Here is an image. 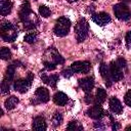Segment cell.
<instances>
[{
    "label": "cell",
    "mask_w": 131,
    "mask_h": 131,
    "mask_svg": "<svg viewBox=\"0 0 131 131\" xmlns=\"http://www.w3.org/2000/svg\"><path fill=\"white\" fill-rule=\"evenodd\" d=\"M18 16L24 26V29L26 30H33L39 24V19L35 12L31 10V6L28 1H25L24 4L21 5L18 12Z\"/></svg>",
    "instance_id": "1"
},
{
    "label": "cell",
    "mask_w": 131,
    "mask_h": 131,
    "mask_svg": "<svg viewBox=\"0 0 131 131\" xmlns=\"http://www.w3.org/2000/svg\"><path fill=\"white\" fill-rule=\"evenodd\" d=\"M0 33H1L2 39L6 42H13L18 35V31L16 27L9 21L2 23L0 27Z\"/></svg>",
    "instance_id": "2"
},
{
    "label": "cell",
    "mask_w": 131,
    "mask_h": 131,
    "mask_svg": "<svg viewBox=\"0 0 131 131\" xmlns=\"http://www.w3.org/2000/svg\"><path fill=\"white\" fill-rule=\"evenodd\" d=\"M70 29H71V20L66 16H61L55 21L53 32L58 37H64L69 34Z\"/></svg>",
    "instance_id": "3"
},
{
    "label": "cell",
    "mask_w": 131,
    "mask_h": 131,
    "mask_svg": "<svg viewBox=\"0 0 131 131\" xmlns=\"http://www.w3.org/2000/svg\"><path fill=\"white\" fill-rule=\"evenodd\" d=\"M75 32H76V39L79 43L83 42L87 38L88 32H89V25L84 17L80 18L79 21L77 23L75 27Z\"/></svg>",
    "instance_id": "4"
},
{
    "label": "cell",
    "mask_w": 131,
    "mask_h": 131,
    "mask_svg": "<svg viewBox=\"0 0 131 131\" xmlns=\"http://www.w3.org/2000/svg\"><path fill=\"white\" fill-rule=\"evenodd\" d=\"M43 62H51L55 64H62L64 62V58L58 53V51L54 47H50L46 49L43 55Z\"/></svg>",
    "instance_id": "5"
},
{
    "label": "cell",
    "mask_w": 131,
    "mask_h": 131,
    "mask_svg": "<svg viewBox=\"0 0 131 131\" xmlns=\"http://www.w3.org/2000/svg\"><path fill=\"white\" fill-rule=\"evenodd\" d=\"M33 79H34V75L32 73H28L26 78L18 79L13 83L14 90L19 92V93H26L30 89L32 82H33Z\"/></svg>",
    "instance_id": "6"
},
{
    "label": "cell",
    "mask_w": 131,
    "mask_h": 131,
    "mask_svg": "<svg viewBox=\"0 0 131 131\" xmlns=\"http://www.w3.org/2000/svg\"><path fill=\"white\" fill-rule=\"evenodd\" d=\"M114 13L121 20H128L131 17V11L125 3H118L114 6Z\"/></svg>",
    "instance_id": "7"
},
{
    "label": "cell",
    "mask_w": 131,
    "mask_h": 131,
    "mask_svg": "<svg viewBox=\"0 0 131 131\" xmlns=\"http://www.w3.org/2000/svg\"><path fill=\"white\" fill-rule=\"evenodd\" d=\"M49 98H50L49 90L45 87H39L35 91V95L32 99V103H34V104L45 103L49 100Z\"/></svg>",
    "instance_id": "8"
},
{
    "label": "cell",
    "mask_w": 131,
    "mask_h": 131,
    "mask_svg": "<svg viewBox=\"0 0 131 131\" xmlns=\"http://www.w3.org/2000/svg\"><path fill=\"white\" fill-rule=\"evenodd\" d=\"M73 73H82V74H87L91 70V63L89 61H75L71 64L70 68Z\"/></svg>",
    "instance_id": "9"
},
{
    "label": "cell",
    "mask_w": 131,
    "mask_h": 131,
    "mask_svg": "<svg viewBox=\"0 0 131 131\" xmlns=\"http://www.w3.org/2000/svg\"><path fill=\"white\" fill-rule=\"evenodd\" d=\"M87 115L90 118H92L94 120H97V119H101L105 115V113H104L102 106L100 105V103H96V104H94V105H92L91 107L88 108Z\"/></svg>",
    "instance_id": "10"
},
{
    "label": "cell",
    "mask_w": 131,
    "mask_h": 131,
    "mask_svg": "<svg viewBox=\"0 0 131 131\" xmlns=\"http://www.w3.org/2000/svg\"><path fill=\"white\" fill-rule=\"evenodd\" d=\"M110 74H111V78L113 81L117 82L123 79V72L121 70V68L118 66V63L116 61H112L110 64Z\"/></svg>",
    "instance_id": "11"
},
{
    "label": "cell",
    "mask_w": 131,
    "mask_h": 131,
    "mask_svg": "<svg viewBox=\"0 0 131 131\" xmlns=\"http://www.w3.org/2000/svg\"><path fill=\"white\" fill-rule=\"evenodd\" d=\"M92 20H93L96 25L102 27V26H105L106 24H108V23L111 21V16H110V14L106 13V12L94 13V14H92Z\"/></svg>",
    "instance_id": "12"
},
{
    "label": "cell",
    "mask_w": 131,
    "mask_h": 131,
    "mask_svg": "<svg viewBox=\"0 0 131 131\" xmlns=\"http://www.w3.org/2000/svg\"><path fill=\"white\" fill-rule=\"evenodd\" d=\"M79 86L82 88V90L85 93L91 92V90L94 87V80L92 77H86L79 80Z\"/></svg>",
    "instance_id": "13"
},
{
    "label": "cell",
    "mask_w": 131,
    "mask_h": 131,
    "mask_svg": "<svg viewBox=\"0 0 131 131\" xmlns=\"http://www.w3.org/2000/svg\"><path fill=\"white\" fill-rule=\"evenodd\" d=\"M99 73H100L102 79L105 81V86H106V87H111V85H112V81H113V80H112V78H111L110 68H108L105 63L101 62L100 66H99Z\"/></svg>",
    "instance_id": "14"
},
{
    "label": "cell",
    "mask_w": 131,
    "mask_h": 131,
    "mask_svg": "<svg viewBox=\"0 0 131 131\" xmlns=\"http://www.w3.org/2000/svg\"><path fill=\"white\" fill-rule=\"evenodd\" d=\"M32 128L34 130H38V131H44L47 129V125H46V121L43 117L38 116L36 118H34L33 123H32Z\"/></svg>",
    "instance_id": "15"
},
{
    "label": "cell",
    "mask_w": 131,
    "mask_h": 131,
    "mask_svg": "<svg viewBox=\"0 0 131 131\" xmlns=\"http://www.w3.org/2000/svg\"><path fill=\"white\" fill-rule=\"evenodd\" d=\"M108 105H110V110L114 113V114H121L123 112V106H122V103L121 101L113 96L111 99H110V102H108Z\"/></svg>",
    "instance_id": "16"
},
{
    "label": "cell",
    "mask_w": 131,
    "mask_h": 131,
    "mask_svg": "<svg viewBox=\"0 0 131 131\" xmlns=\"http://www.w3.org/2000/svg\"><path fill=\"white\" fill-rule=\"evenodd\" d=\"M40 77H41L42 81L45 84H47V85H49L51 87H55V85H56V83L58 81V76L57 75H50V76H48V75H46V74H44L42 72V73H40Z\"/></svg>",
    "instance_id": "17"
},
{
    "label": "cell",
    "mask_w": 131,
    "mask_h": 131,
    "mask_svg": "<svg viewBox=\"0 0 131 131\" xmlns=\"http://www.w3.org/2000/svg\"><path fill=\"white\" fill-rule=\"evenodd\" d=\"M12 2L10 0H0V13L2 16H6L11 12Z\"/></svg>",
    "instance_id": "18"
},
{
    "label": "cell",
    "mask_w": 131,
    "mask_h": 131,
    "mask_svg": "<svg viewBox=\"0 0 131 131\" xmlns=\"http://www.w3.org/2000/svg\"><path fill=\"white\" fill-rule=\"evenodd\" d=\"M68 100H69V97H68V95H67L66 93H63V92L58 91V92H56V93L53 95V101H54V103L57 104V105H64V104L68 102Z\"/></svg>",
    "instance_id": "19"
},
{
    "label": "cell",
    "mask_w": 131,
    "mask_h": 131,
    "mask_svg": "<svg viewBox=\"0 0 131 131\" xmlns=\"http://www.w3.org/2000/svg\"><path fill=\"white\" fill-rule=\"evenodd\" d=\"M14 73H15V66H14V63L8 66V68L6 69V73H5L3 81L11 83L13 81V78H14Z\"/></svg>",
    "instance_id": "20"
},
{
    "label": "cell",
    "mask_w": 131,
    "mask_h": 131,
    "mask_svg": "<svg viewBox=\"0 0 131 131\" xmlns=\"http://www.w3.org/2000/svg\"><path fill=\"white\" fill-rule=\"evenodd\" d=\"M18 98L16 97V96H13V95H11V96H9L6 100H5V102H4V106H5V108L6 110H12V108H14L15 106H16V104L18 103Z\"/></svg>",
    "instance_id": "21"
},
{
    "label": "cell",
    "mask_w": 131,
    "mask_h": 131,
    "mask_svg": "<svg viewBox=\"0 0 131 131\" xmlns=\"http://www.w3.org/2000/svg\"><path fill=\"white\" fill-rule=\"evenodd\" d=\"M105 98H106L105 90L102 89V88H98L97 91H96V95H95V101L97 103H102V102H104Z\"/></svg>",
    "instance_id": "22"
},
{
    "label": "cell",
    "mask_w": 131,
    "mask_h": 131,
    "mask_svg": "<svg viewBox=\"0 0 131 131\" xmlns=\"http://www.w3.org/2000/svg\"><path fill=\"white\" fill-rule=\"evenodd\" d=\"M37 38H38V33L37 32H31V33H28L24 37V41L29 43V44H32V43H35L37 41Z\"/></svg>",
    "instance_id": "23"
},
{
    "label": "cell",
    "mask_w": 131,
    "mask_h": 131,
    "mask_svg": "<svg viewBox=\"0 0 131 131\" xmlns=\"http://www.w3.org/2000/svg\"><path fill=\"white\" fill-rule=\"evenodd\" d=\"M51 123H52L53 127H58L62 123V115L60 113H54V115L52 116V119H51Z\"/></svg>",
    "instance_id": "24"
},
{
    "label": "cell",
    "mask_w": 131,
    "mask_h": 131,
    "mask_svg": "<svg viewBox=\"0 0 131 131\" xmlns=\"http://www.w3.org/2000/svg\"><path fill=\"white\" fill-rule=\"evenodd\" d=\"M0 56L4 60L10 59L11 58V51H10V49L7 48V47H2L1 48V51H0Z\"/></svg>",
    "instance_id": "25"
},
{
    "label": "cell",
    "mask_w": 131,
    "mask_h": 131,
    "mask_svg": "<svg viewBox=\"0 0 131 131\" xmlns=\"http://www.w3.org/2000/svg\"><path fill=\"white\" fill-rule=\"evenodd\" d=\"M39 13L43 17H48L51 14V10H50L49 7H47L45 5H40L39 6Z\"/></svg>",
    "instance_id": "26"
},
{
    "label": "cell",
    "mask_w": 131,
    "mask_h": 131,
    "mask_svg": "<svg viewBox=\"0 0 131 131\" xmlns=\"http://www.w3.org/2000/svg\"><path fill=\"white\" fill-rule=\"evenodd\" d=\"M67 129L68 130H83V126L80 125V123H78L77 121H72L69 123Z\"/></svg>",
    "instance_id": "27"
},
{
    "label": "cell",
    "mask_w": 131,
    "mask_h": 131,
    "mask_svg": "<svg viewBox=\"0 0 131 131\" xmlns=\"http://www.w3.org/2000/svg\"><path fill=\"white\" fill-rule=\"evenodd\" d=\"M124 101L128 106H131V89L128 90L124 96Z\"/></svg>",
    "instance_id": "28"
},
{
    "label": "cell",
    "mask_w": 131,
    "mask_h": 131,
    "mask_svg": "<svg viewBox=\"0 0 131 131\" xmlns=\"http://www.w3.org/2000/svg\"><path fill=\"white\" fill-rule=\"evenodd\" d=\"M43 64H44V69L46 71H53V70H55V68L57 66V64L51 63V62H43Z\"/></svg>",
    "instance_id": "29"
},
{
    "label": "cell",
    "mask_w": 131,
    "mask_h": 131,
    "mask_svg": "<svg viewBox=\"0 0 131 131\" xmlns=\"http://www.w3.org/2000/svg\"><path fill=\"white\" fill-rule=\"evenodd\" d=\"M94 101H95V98H93V96L91 95V93L90 92L89 93H86V95H85V102L87 104H91Z\"/></svg>",
    "instance_id": "30"
},
{
    "label": "cell",
    "mask_w": 131,
    "mask_h": 131,
    "mask_svg": "<svg viewBox=\"0 0 131 131\" xmlns=\"http://www.w3.org/2000/svg\"><path fill=\"white\" fill-rule=\"evenodd\" d=\"M61 74H62V76H63L64 78H71L74 73H73V71H72L71 69H66V70H63V71L61 72Z\"/></svg>",
    "instance_id": "31"
},
{
    "label": "cell",
    "mask_w": 131,
    "mask_h": 131,
    "mask_svg": "<svg viewBox=\"0 0 131 131\" xmlns=\"http://www.w3.org/2000/svg\"><path fill=\"white\" fill-rule=\"evenodd\" d=\"M116 62L118 63V66H119L121 69H122V68H124V69L126 68V64H127V63H126V60H125L123 57H119Z\"/></svg>",
    "instance_id": "32"
},
{
    "label": "cell",
    "mask_w": 131,
    "mask_h": 131,
    "mask_svg": "<svg viewBox=\"0 0 131 131\" xmlns=\"http://www.w3.org/2000/svg\"><path fill=\"white\" fill-rule=\"evenodd\" d=\"M125 41H126V44H127V46H129V45L131 44V31H130V32H128V33L126 34V37H125Z\"/></svg>",
    "instance_id": "33"
},
{
    "label": "cell",
    "mask_w": 131,
    "mask_h": 131,
    "mask_svg": "<svg viewBox=\"0 0 131 131\" xmlns=\"http://www.w3.org/2000/svg\"><path fill=\"white\" fill-rule=\"evenodd\" d=\"M94 128H96V129H104L103 123H101V122H95L94 123Z\"/></svg>",
    "instance_id": "34"
},
{
    "label": "cell",
    "mask_w": 131,
    "mask_h": 131,
    "mask_svg": "<svg viewBox=\"0 0 131 131\" xmlns=\"http://www.w3.org/2000/svg\"><path fill=\"white\" fill-rule=\"evenodd\" d=\"M68 2H70V3H72V2H76V1H78V0H67Z\"/></svg>",
    "instance_id": "35"
},
{
    "label": "cell",
    "mask_w": 131,
    "mask_h": 131,
    "mask_svg": "<svg viewBox=\"0 0 131 131\" xmlns=\"http://www.w3.org/2000/svg\"><path fill=\"white\" fill-rule=\"evenodd\" d=\"M129 129H131V126H128V127H126V130H129Z\"/></svg>",
    "instance_id": "36"
},
{
    "label": "cell",
    "mask_w": 131,
    "mask_h": 131,
    "mask_svg": "<svg viewBox=\"0 0 131 131\" xmlns=\"http://www.w3.org/2000/svg\"><path fill=\"white\" fill-rule=\"evenodd\" d=\"M124 1H126V2H131V0H124Z\"/></svg>",
    "instance_id": "37"
},
{
    "label": "cell",
    "mask_w": 131,
    "mask_h": 131,
    "mask_svg": "<svg viewBox=\"0 0 131 131\" xmlns=\"http://www.w3.org/2000/svg\"><path fill=\"white\" fill-rule=\"evenodd\" d=\"M35 1H36V0H35Z\"/></svg>",
    "instance_id": "38"
}]
</instances>
